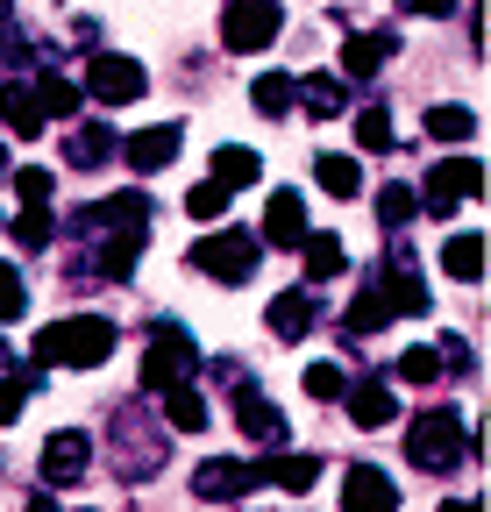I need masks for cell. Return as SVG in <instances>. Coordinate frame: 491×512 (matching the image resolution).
Segmentation results:
<instances>
[{
    "label": "cell",
    "instance_id": "28",
    "mask_svg": "<svg viewBox=\"0 0 491 512\" xmlns=\"http://www.w3.org/2000/svg\"><path fill=\"white\" fill-rule=\"evenodd\" d=\"M299 249H306V278H335V271L349 264V256H342V242H335V235H314V228L299 235Z\"/></svg>",
    "mask_w": 491,
    "mask_h": 512
},
{
    "label": "cell",
    "instance_id": "20",
    "mask_svg": "<svg viewBox=\"0 0 491 512\" xmlns=\"http://www.w3.org/2000/svg\"><path fill=\"white\" fill-rule=\"evenodd\" d=\"M257 178H264V157L257 150H235V143L214 150V185L221 192H242V185H257Z\"/></svg>",
    "mask_w": 491,
    "mask_h": 512
},
{
    "label": "cell",
    "instance_id": "18",
    "mask_svg": "<svg viewBox=\"0 0 491 512\" xmlns=\"http://www.w3.org/2000/svg\"><path fill=\"white\" fill-rule=\"evenodd\" d=\"M314 313H321V306H314V292H299V285H292V292H278V299H271V335H278V342L314 335Z\"/></svg>",
    "mask_w": 491,
    "mask_h": 512
},
{
    "label": "cell",
    "instance_id": "38",
    "mask_svg": "<svg viewBox=\"0 0 491 512\" xmlns=\"http://www.w3.org/2000/svg\"><path fill=\"white\" fill-rule=\"evenodd\" d=\"M50 185H57V178H50L43 164H29V171H15V192H22V207H50Z\"/></svg>",
    "mask_w": 491,
    "mask_h": 512
},
{
    "label": "cell",
    "instance_id": "44",
    "mask_svg": "<svg viewBox=\"0 0 491 512\" xmlns=\"http://www.w3.org/2000/svg\"><path fill=\"white\" fill-rule=\"evenodd\" d=\"M0 370H15V349H8V342H0Z\"/></svg>",
    "mask_w": 491,
    "mask_h": 512
},
{
    "label": "cell",
    "instance_id": "14",
    "mask_svg": "<svg viewBox=\"0 0 491 512\" xmlns=\"http://www.w3.org/2000/svg\"><path fill=\"white\" fill-rule=\"evenodd\" d=\"M392 50H399L392 29H363V36H349V43H342V79H371Z\"/></svg>",
    "mask_w": 491,
    "mask_h": 512
},
{
    "label": "cell",
    "instance_id": "29",
    "mask_svg": "<svg viewBox=\"0 0 491 512\" xmlns=\"http://www.w3.org/2000/svg\"><path fill=\"white\" fill-rule=\"evenodd\" d=\"M427 136H435V143H470L477 136V114L470 107H427Z\"/></svg>",
    "mask_w": 491,
    "mask_h": 512
},
{
    "label": "cell",
    "instance_id": "43",
    "mask_svg": "<svg viewBox=\"0 0 491 512\" xmlns=\"http://www.w3.org/2000/svg\"><path fill=\"white\" fill-rule=\"evenodd\" d=\"M29 512H57V498H29Z\"/></svg>",
    "mask_w": 491,
    "mask_h": 512
},
{
    "label": "cell",
    "instance_id": "30",
    "mask_svg": "<svg viewBox=\"0 0 491 512\" xmlns=\"http://www.w3.org/2000/svg\"><path fill=\"white\" fill-rule=\"evenodd\" d=\"M413 207H420V192H413L406 178L378 185V221H385V228H406V221H413Z\"/></svg>",
    "mask_w": 491,
    "mask_h": 512
},
{
    "label": "cell",
    "instance_id": "7",
    "mask_svg": "<svg viewBox=\"0 0 491 512\" xmlns=\"http://www.w3.org/2000/svg\"><path fill=\"white\" fill-rule=\"evenodd\" d=\"M79 93H93V100L121 107V100H143V93H150V79H143V64H136V57H121V50H93L86 86H79Z\"/></svg>",
    "mask_w": 491,
    "mask_h": 512
},
{
    "label": "cell",
    "instance_id": "4",
    "mask_svg": "<svg viewBox=\"0 0 491 512\" xmlns=\"http://www.w3.org/2000/svg\"><path fill=\"white\" fill-rule=\"evenodd\" d=\"M200 370V342L178 328V320H157L150 328V356H143V392H171Z\"/></svg>",
    "mask_w": 491,
    "mask_h": 512
},
{
    "label": "cell",
    "instance_id": "12",
    "mask_svg": "<svg viewBox=\"0 0 491 512\" xmlns=\"http://www.w3.org/2000/svg\"><path fill=\"white\" fill-rule=\"evenodd\" d=\"M178 143H186V136H178L171 121H157V128H136V136L121 143L114 157H129V171H164V164L178 157Z\"/></svg>",
    "mask_w": 491,
    "mask_h": 512
},
{
    "label": "cell",
    "instance_id": "39",
    "mask_svg": "<svg viewBox=\"0 0 491 512\" xmlns=\"http://www.w3.org/2000/svg\"><path fill=\"white\" fill-rule=\"evenodd\" d=\"M306 392H314V399H342V392H349L342 363H314V370H306Z\"/></svg>",
    "mask_w": 491,
    "mask_h": 512
},
{
    "label": "cell",
    "instance_id": "46",
    "mask_svg": "<svg viewBox=\"0 0 491 512\" xmlns=\"http://www.w3.org/2000/svg\"><path fill=\"white\" fill-rule=\"evenodd\" d=\"M0 8H8V0H0Z\"/></svg>",
    "mask_w": 491,
    "mask_h": 512
},
{
    "label": "cell",
    "instance_id": "36",
    "mask_svg": "<svg viewBox=\"0 0 491 512\" xmlns=\"http://www.w3.org/2000/svg\"><path fill=\"white\" fill-rule=\"evenodd\" d=\"M186 214H193V221H221V214H228V192H221L214 178L193 185V192H186Z\"/></svg>",
    "mask_w": 491,
    "mask_h": 512
},
{
    "label": "cell",
    "instance_id": "13",
    "mask_svg": "<svg viewBox=\"0 0 491 512\" xmlns=\"http://www.w3.org/2000/svg\"><path fill=\"white\" fill-rule=\"evenodd\" d=\"M299 235H306V200L285 185V192H271V207H264V235H257V242H271V249H299Z\"/></svg>",
    "mask_w": 491,
    "mask_h": 512
},
{
    "label": "cell",
    "instance_id": "6",
    "mask_svg": "<svg viewBox=\"0 0 491 512\" xmlns=\"http://www.w3.org/2000/svg\"><path fill=\"white\" fill-rule=\"evenodd\" d=\"M484 192V164L477 157H442L435 171H427V185H420V207L427 214H456V207H470Z\"/></svg>",
    "mask_w": 491,
    "mask_h": 512
},
{
    "label": "cell",
    "instance_id": "9",
    "mask_svg": "<svg viewBox=\"0 0 491 512\" xmlns=\"http://www.w3.org/2000/svg\"><path fill=\"white\" fill-rule=\"evenodd\" d=\"M86 463H93V441H86L79 427H57V434L43 441V484H79Z\"/></svg>",
    "mask_w": 491,
    "mask_h": 512
},
{
    "label": "cell",
    "instance_id": "8",
    "mask_svg": "<svg viewBox=\"0 0 491 512\" xmlns=\"http://www.w3.org/2000/svg\"><path fill=\"white\" fill-rule=\"evenodd\" d=\"M235 427H242V434H250L257 448H278V441H285V413H278V406H271V399L257 392V384H250V377H242V384H235Z\"/></svg>",
    "mask_w": 491,
    "mask_h": 512
},
{
    "label": "cell",
    "instance_id": "37",
    "mask_svg": "<svg viewBox=\"0 0 491 512\" xmlns=\"http://www.w3.org/2000/svg\"><path fill=\"white\" fill-rule=\"evenodd\" d=\"M29 306V285H22V271L15 264H0V328H8V320Z\"/></svg>",
    "mask_w": 491,
    "mask_h": 512
},
{
    "label": "cell",
    "instance_id": "40",
    "mask_svg": "<svg viewBox=\"0 0 491 512\" xmlns=\"http://www.w3.org/2000/svg\"><path fill=\"white\" fill-rule=\"evenodd\" d=\"M435 356H442V363H456V377H470V342H463V335H449Z\"/></svg>",
    "mask_w": 491,
    "mask_h": 512
},
{
    "label": "cell",
    "instance_id": "10",
    "mask_svg": "<svg viewBox=\"0 0 491 512\" xmlns=\"http://www.w3.org/2000/svg\"><path fill=\"white\" fill-rule=\"evenodd\" d=\"M342 512H399V484L378 463H356L342 477Z\"/></svg>",
    "mask_w": 491,
    "mask_h": 512
},
{
    "label": "cell",
    "instance_id": "1",
    "mask_svg": "<svg viewBox=\"0 0 491 512\" xmlns=\"http://www.w3.org/2000/svg\"><path fill=\"white\" fill-rule=\"evenodd\" d=\"M114 356V320L100 313H72V320H50L36 335V363L43 370H100Z\"/></svg>",
    "mask_w": 491,
    "mask_h": 512
},
{
    "label": "cell",
    "instance_id": "22",
    "mask_svg": "<svg viewBox=\"0 0 491 512\" xmlns=\"http://www.w3.org/2000/svg\"><path fill=\"white\" fill-rule=\"evenodd\" d=\"M0 128H15V136H36V128H43V107H36V93L22 79L0 86Z\"/></svg>",
    "mask_w": 491,
    "mask_h": 512
},
{
    "label": "cell",
    "instance_id": "35",
    "mask_svg": "<svg viewBox=\"0 0 491 512\" xmlns=\"http://www.w3.org/2000/svg\"><path fill=\"white\" fill-rule=\"evenodd\" d=\"M57 235V221H50V207H22V221H15V242L22 249H43Z\"/></svg>",
    "mask_w": 491,
    "mask_h": 512
},
{
    "label": "cell",
    "instance_id": "26",
    "mask_svg": "<svg viewBox=\"0 0 491 512\" xmlns=\"http://www.w3.org/2000/svg\"><path fill=\"white\" fill-rule=\"evenodd\" d=\"M250 100H257V114H271V121H278V114H292V100H299V79H292V72H264V79L250 86Z\"/></svg>",
    "mask_w": 491,
    "mask_h": 512
},
{
    "label": "cell",
    "instance_id": "5",
    "mask_svg": "<svg viewBox=\"0 0 491 512\" xmlns=\"http://www.w3.org/2000/svg\"><path fill=\"white\" fill-rule=\"evenodd\" d=\"M278 29H285V8H278V0H228V8H221V43H228L235 57L271 50Z\"/></svg>",
    "mask_w": 491,
    "mask_h": 512
},
{
    "label": "cell",
    "instance_id": "27",
    "mask_svg": "<svg viewBox=\"0 0 491 512\" xmlns=\"http://www.w3.org/2000/svg\"><path fill=\"white\" fill-rule=\"evenodd\" d=\"M385 320H392L385 292H356V299H349V313H342V335H378Z\"/></svg>",
    "mask_w": 491,
    "mask_h": 512
},
{
    "label": "cell",
    "instance_id": "31",
    "mask_svg": "<svg viewBox=\"0 0 491 512\" xmlns=\"http://www.w3.org/2000/svg\"><path fill=\"white\" fill-rule=\"evenodd\" d=\"M43 384V370H22V377H0V427H15L22 420V406H29V392Z\"/></svg>",
    "mask_w": 491,
    "mask_h": 512
},
{
    "label": "cell",
    "instance_id": "32",
    "mask_svg": "<svg viewBox=\"0 0 491 512\" xmlns=\"http://www.w3.org/2000/svg\"><path fill=\"white\" fill-rule=\"evenodd\" d=\"M356 150H399V143H392V114H385V107H363V114H356Z\"/></svg>",
    "mask_w": 491,
    "mask_h": 512
},
{
    "label": "cell",
    "instance_id": "21",
    "mask_svg": "<svg viewBox=\"0 0 491 512\" xmlns=\"http://www.w3.org/2000/svg\"><path fill=\"white\" fill-rule=\"evenodd\" d=\"M314 178H321V192H335V200H356V192H363V164L342 157V150L314 157Z\"/></svg>",
    "mask_w": 491,
    "mask_h": 512
},
{
    "label": "cell",
    "instance_id": "17",
    "mask_svg": "<svg viewBox=\"0 0 491 512\" xmlns=\"http://www.w3.org/2000/svg\"><path fill=\"white\" fill-rule=\"evenodd\" d=\"M299 100H306L314 121H335V114H349V79L342 72H306L299 79Z\"/></svg>",
    "mask_w": 491,
    "mask_h": 512
},
{
    "label": "cell",
    "instance_id": "25",
    "mask_svg": "<svg viewBox=\"0 0 491 512\" xmlns=\"http://www.w3.org/2000/svg\"><path fill=\"white\" fill-rule=\"evenodd\" d=\"M164 420H171L178 434H200V427H207V399L193 392V384H171V392H164Z\"/></svg>",
    "mask_w": 491,
    "mask_h": 512
},
{
    "label": "cell",
    "instance_id": "11",
    "mask_svg": "<svg viewBox=\"0 0 491 512\" xmlns=\"http://www.w3.org/2000/svg\"><path fill=\"white\" fill-rule=\"evenodd\" d=\"M193 491H200L207 505H228V498H242V491H257V463H228V456H214V463L193 470Z\"/></svg>",
    "mask_w": 491,
    "mask_h": 512
},
{
    "label": "cell",
    "instance_id": "24",
    "mask_svg": "<svg viewBox=\"0 0 491 512\" xmlns=\"http://www.w3.org/2000/svg\"><path fill=\"white\" fill-rule=\"evenodd\" d=\"M378 292H385L392 313H427V285H420V271H406V264H392Z\"/></svg>",
    "mask_w": 491,
    "mask_h": 512
},
{
    "label": "cell",
    "instance_id": "23",
    "mask_svg": "<svg viewBox=\"0 0 491 512\" xmlns=\"http://www.w3.org/2000/svg\"><path fill=\"white\" fill-rule=\"evenodd\" d=\"M442 271H449V278H463V285H477V278H484V235H477V228H470V235H449Z\"/></svg>",
    "mask_w": 491,
    "mask_h": 512
},
{
    "label": "cell",
    "instance_id": "34",
    "mask_svg": "<svg viewBox=\"0 0 491 512\" xmlns=\"http://www.w3.org/2000/svg\"><path fill=\"white\" fill-rule=\"evenodd\" d=\"M392 377H406V384H435V377H449V370H442L435 349H406V356L392 363Z\"/></svg>",
    "mask_w": 491,
    "mask_h": 512
},
{
    "label": "cell",
    "instance_id": "19",
    "mask_svg": "<svg viewBox=\"0 0 491 512\" xmlns=\"http://www.w3.org/2000/svg\"><path fill=\"white\" fill-rule=\"evenodd\" d=\"M114 150H121V136L107 121H86L79 136L65 143V157H72V171H100V164H114Z\"/></svg>",
    "mask_w": 491,
    "mask_h": 512
},
{
    "label": "cell",
    "instance_id": "2",
    "mask_svg": "<svg viewBox=\"0 0 491 512\" xmlns=\"http://www.w3.org/2000/svg\"><path fill=\"white\" fill-rule=\"evenodd\" d=\"M186 256H193V271H200V278H214V285H242V278H257L264 242H257L250 228H214V235H200Z\"/></svg>",
    "mask_w": 491,
    "mask_h": 512
},
{
    "label": "cell",
    "instance_id": "15",
    "mask_svg": "<svg viewBox=\"0 0 491 512\" xmlns=\"http://www.w3.org/2000/svg\"><path fill=\"white\" fill-rule=\"evenodd\" d=\"M314 477H321V456H306V448H299V456H292V448H278V456L257 463V484H278V491H306Z\"/></svg>",
    "mask_w": 491,
    "mask_h": 512
},
{
    "label": "cell",
    "instance_id": "45",
    "mask_svg": "<svg viewBox=\"0 0 491 512\" xmlns=\"http://www.w3.org/2000/svg\"><path fill=\"white\" fill-rule=\"evenodd\" d=\"M0 171H8V143H0Z\"/></svg>",
    "mask_w": 491,
    "mask_h": 512
},
{
    "label": "cell",
    "instance_id": "41",
    "mask_svg": "<svg viewBox=\"0 0 491 512\" xmlns=\"http://www.w3.org/2000/svg\"><path fill=\"white\" fill-rule=\"evenodd\" d=\"M399 8H406V15H435V22H442V15H456V0H399Z\"/></svg>",
    "mask_w": 491,
    "mask_h": 512
},
{
    "label": "cell",
    "instance_id": "33",
    "mask_svg": "<svg viewBox=\"0 0 491 512\" xmlns=\"http://www.w3.org/2000/svg\"><path fill=\"white\" fill-rule=\"evenodd\" d=\"M29 93H36L43 121H50V114H79V86H72V79H43V86H29Z\"/></svg>",
    "mask_w": 491,
    "mask_h": 512
},
{
    "label": "cell",
    "instance_id": "16",
    "mask_svg": "<svg viewBox=\"0 0 491 512\" xmlns=\"http://www.w3.org/2000/svg\"><path fill=\"white\" fill-rule=\"evenodd\" d=\"M342 399H349V420H356V427H392V413H399L385 377H363V384H349Z\"/></svg>",
    "mask_w": 491,
    "mask_h": 512
},
{
    "label": "cell",
    "instance_id": "42",
    "mask_svg": "<svg viewBox=\"0 0 491 512\" xmlns=\"http://www.w3.org/2000/svg\"><path fill=\"white\" fill-rule=\"evenodd\" d=\"M442 512H484V505H477V498H449Z\"/></svg>",
    "mask_w": 491,
    "mask_h": 512
},
{
    "label": "cell",
    "instance_id": "3",
    "mask_svg": "<svg viewBox=\"0 0 491 512\" xmlns=\"http://www.w3.org/2000/svg\"><path fill=\"white\" fill-rule=\"evenodd\" d=\"M463 448H470V427L456 420V413H420L413 427H406V463L413 470H456L463 463Z\"/></svg>",
    "mask_w": 491,
    "mask_h": 512
}]
</instances>
